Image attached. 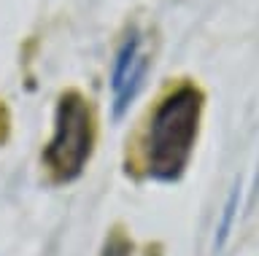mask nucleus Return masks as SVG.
Instances as JSON below:
<instances>
[{"mask_svg": "<svg viewBox=\"0 0 259 256\" xmlns=\"http://www.w3.org/2000/svg\"><path fill=\"white\" fill-rule=\"evenodd\" d=\"M95 143V119L89 100L76 89H68L57 103L54 132L44 148V165L54 181H76L92 157Z\"/></svg>", "mask_w": 259, "mask_h": 256, "instance_id": "nucleus-2", "label": "nucleus"}, {"mask_svg": "<svg viewBox=\"0 0 259 256\" xmlns=\"http://www.w3.org/2000/svg\"><path fill=\"white\" fill-rule=\"evenodd\" d=\"M105 256H133V245L124 237H111V243L105 245Z\"/></svg>", "mask_w": 259, "mask_h": 256, "instance_id": "nucleus-4", "label": "nucleus"}, {"mask_svg": "<svg viewBox=\"0 0 259 256\" xmlns=\"http://www.w3.org/2000/svg\"><path fill=\"white\" fill-rule=\"evenodd\" d=\"M202 100L194 84H178L154 106L138 146L146 178L170 183L184 175L197 143Z\"/></svg>", "mask_w": 259, "mask_h": 256, "instance_id": "nucleus-1", "label": "nucleus"}, {"mask_svg": "<svg viewBox=\"0 0 259 256\" xmlns=\"http://www.w3.org/2000/svg\"><path fill=\"white\" fill-rule=\"evenodd\" d=\"M138 60H141V35H138V30H133V33L124 38V43L119 46L116 60H113V68H111V89H113V94L121 92V86L127 84V78L135 70Z\"/></svg>", "mask_w": 259, "mask_h": 256, "instance_id": "nucleus-3", "label": "nucleus"}, {"mask_svg": "<svg viewBox=\"0 0 259 256\" xmlns=\"http://www.w3.org/2000/svg\"><path fill=\"white\" fill-rule=\"evenodd\" d=\"M224 224H222V232H219V245L224 243V237H227V232H230V221H232V213H235V194L230 197V202H227V208H224Z\"/></svg>", "mask_w": 259, "mask_h": 256, "instance_id": "nucleus-5", "label": "nucleus"}]
</instances>
